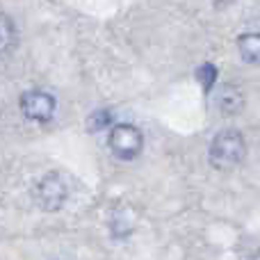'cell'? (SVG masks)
<instances>
[{"label":"cell","mask_w":260,"mask_h":260,"mask_svg":"<svg viewBox=\"0 0 260 260\" xmlns=\"http://www.w3.org/2000/svg\"><path fill=\"white\" fill-rule=\"evenodd\" d=\"M244 155H247V142L244 135L235 128L217 133L208 148V160L217 171H233L235 167L242 165Z\"/></svg>","instance_id":"6da1fadb"},{"label":"cell","mask_w":260,"mask_h":260,"mask_svg":"<svg viewBox=\"0 0 260 260\" xmlns=\"http://www.w3.org/2000/svg\"><path fill=\"white\" fill-rule=\"evenodd\" d=\"M108 146L119 160H135L144 148V135L133 123H117L110 130Z\"/></svg>","instance_id":"7a4b0ae2"},{"label":"cell","mask_w":260,"mask_h":260,"mask_svg":"<svg viewBox=\"0 0 260 260\" xmlns=\"http://www.w3.org/2000/svg\"><path fill=\"white\" fill-rule=\"evenodd\" d=\"M67 183L62 180V176L50 171L46 174L39 183L35 185V203L44 212H57L67 201Z\"/></svg>","instance_id":"3957f363"},{"label":"cell","mask_w":260,"mask_h":260,"mask_svg":"<svg viewBox=\"0 0 260 260\" xmlns=\"http://www.w3.org/2000/svg\"><path fill=\"white\" fill-rule=\"evenodd\" d=\"M18 108H21L23 117L30 119L37 123H48L55 117V110H57V101L48 94V91L41 89H30L21 96L18 101Z\"/></svg>","instance_id":"277c9868"},{"label":"cell","mask_w":260,"mask_h":260,"mask_svg":"<svg viewBox=\"0 0 260 260\" xmlns=\"http://www.w3.org/2000/svg\"><path fill=\"white\" fill-rule=\"evenodd\" d=\"M217 105L224 114H238L244 108V94L238 85H221L217 94Z\"/></svg>","instance_id":"5b68a950"},{"label":"cell","mask_w":260,"mask_h":260,"mask_svg":"<svg viewBox=\"0 0 260 260\" xmlns=\"http://www.w3.org/2000/svg\"><path fill=\"white\" fill-rule=\"evenodd\" d=\"M238 50L244 62L260 67V32H247L238 37Z\"/></svg>","instance_id":"8992f818"},{"label":"cell","mask_w":260,"mask_h":260,"mask_svg":"<svg viewBox=\"0 0 260 260\" xmlns=\"http://www.w3.org/2000/svg\"><path fill=\"white\" fill-rule=\"evenodd\" d=\"M217 67L215 64H210V62H203V64H199V69H197V80H199V85L203 87L206 91H210L212 87L217 85Z\"/></svg>","instance_id":"52a82bcc"},{"label":"cell","mask_w":260,"mask_h":260,"mask_svg":"<svg viewBox=\"0 0 260 260\" xmlns=\"http://www.w3.org/2000/svg\"><path fill=\"white\" fill-rule=\"evenodd\" d=\"M110 123H112V112L110 110H99V112H91L87 117V130L89 133H99V130L110 128Z\"/></svg>","instance_id":"ba28073f"},{"label":"cell","mask_w":260,"mask_h":260,"mask_svg":"<svg viewBox=\"0 0 260 260\" xmlns=\"http://www.w3.org/2000/svg\"><path fill=\"white\" fill-rule=\"evenodd\" d=\"M0 35H3V53L7 55L16 44V27H14L12 18L3 14V25H0Z\"/></svg>","instance_id":"9c48e42d"},{"label":"cell","mask_w":260,"mask_h":260,"mask_svg":"<svg viewBox=\"0 0 260 260\" xmlns=\"http://www.w3.org/2000/svg\"><path fill=\"white\" fill-rule=\"evenodd\" d=\"M249 260H260V251L256 253V256H251V258H249Z\"/></svg>","instance_id":"30bf717a"}]
</instances>
